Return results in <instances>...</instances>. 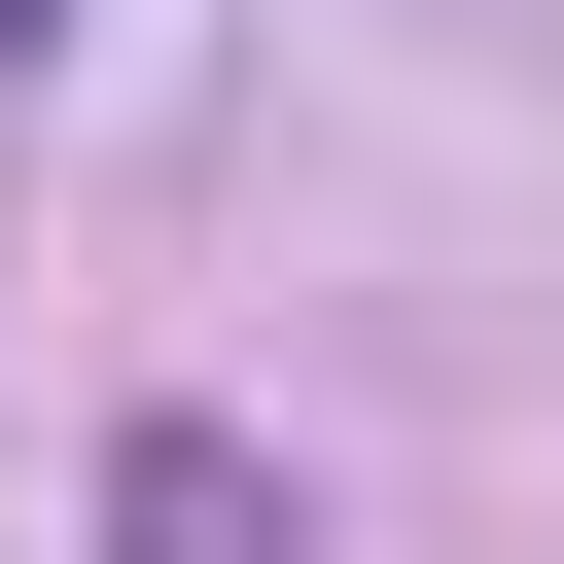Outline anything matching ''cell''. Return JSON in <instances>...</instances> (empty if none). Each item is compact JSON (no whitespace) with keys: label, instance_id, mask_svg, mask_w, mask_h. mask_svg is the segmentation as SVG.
I'll return each instance as SVG.
<instances>
[{"label":"cell","instance_id":"7a4b0ae2","mask_svg":"<svg viewBox=\"0 0 564 564\" xmlns=\"http://www.w3.org/2000/svg\"><path fill=\"white\" fill-rule=\"evenodd\" d=\"M0 70H70V0H0Z\"/></svg>","mask_w":564,"mask_h":564},{"label":"cell","instance_id":"6da1fadb","mask_svg":"<svg viewBox=\"0 0 564 564\" xmlns=\"http://www.w3.org/2000/svg\"><path fill=\"white\" fill-rule=\"evenodd\" d=\"M106 564H282V458L176 388V423H106Z\"/></svg>","mask_w":564,"mask_h":564}]
</instances>
